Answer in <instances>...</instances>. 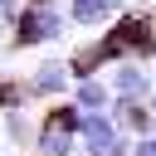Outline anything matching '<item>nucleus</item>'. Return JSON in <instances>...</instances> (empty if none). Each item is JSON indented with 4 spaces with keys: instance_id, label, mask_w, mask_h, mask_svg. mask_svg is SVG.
I'll list each match as a JSON object with an SVG mask.
<instances>
[{
    "instance_id": "f257e3e1",
    "label": "nucleus",
    "mask_w": 156,
    "mask_h": 156,
    "mask_svg": "<svg viewBox=\"0 0 156 156\" xmlns=\"http://www.w3.org/2000/svg\"><path fill=\"white\" fill-rule=\"evenodd\" d=\"M68 10L54 5H20V15L10 20V49H49L68 39Z\"/></svg>"
},
{
    "instance_id": "f03ea898",
    "label": "nucleus",
    "mask_w": 156,
    "mask_h": 156,
    "mask_svg": "<svg viewBox=\"0 0 156 156\" xmlns=\"http://www.w3.org/2000/svg\"><path fill=\"white\" fill-rule=\"evenodd\" d=\"M107 39L117 44L122 58L151 63V58H156V15H146V10H122V15L107 24Z\"/></svg>"
},
{
    "instance_id": "7ed1b4c3",
    "label": "nucleus",
    "mask_w": 156,
    "mask_h": 156,
    "mask_svg": "<svg viewBox=\"0 0 156 156\" xmlns=\"http://www.w3.org/2000/svg\"><path fill=\"white\" fill-rule=\"evenodd\" d=\"M24 88H29L34 102H63V98L73 93V68H68V58H63V54H44V58L24 73Z\"/></svg>"
},
{
    "instance_id": "20e7f679",
    "label": "nucleus",
    "mask_w": 156,
    "mask_h": 156,
    "mask_svg": "<svg viewBox=\"0 0 156 156\" xmlns=\"http://www.w3.org/2000/svg\"><path fill=\"white\" fill-rule=\"evenodd\" d=\"M102 83L112 88V98H132V102H146V98L156 93V83H151V68H146L141 58H117V63H107Z\"/></svg>"
},
{
    "instance_id": "39448f33",
    "label": "nucleus",
    "mask_w": 156,
    "mask_h": 156,
    "mask_svg": "<svg viewBox=\"0 0 156 156\" xmlns=\"http://www.w3.org/2000/svg\"><path fill=\"white\" fill-rule=\"evenodd\" d=\"M68 24L73 29H107L122 15V0H68Z\"/></svg>"
},
{
    "instance_id": "423d86ee",
    "label": "nucleus",
    "mask_w": 156,
    "mask_h": 156,
    "mask_svg": "<svg viewBox=\"0 0 156 156\" xmlns=\"http://www.w3.org/2000/svg\"><path fill=\"white\" fill-rule=\"evenodd\" d=\"M29 156H78V136L68 127H58L54 117H39V132H34Z\"/></svg>"
},
{
    "instance_id": "0eeeda50",
    "label": "nucleus",
    "mask_w": 156,
    "mask_h": 156,
    "mask_svg": "<svg viewBox=\"0 0 156 156\" xmlns=\"http://www.w3.org/2000/svg\"><path fill=\"white\" fill-rule=\"evenodd\" d=\"M107 112H112V122H117V127H122L132 141L156 132V117H151V107H146V102H132V98H112V107H107Z\"/></svg>"
},
{
    "instance_id": "6e6552de",
    "label": "nucleus",
    "mask_w": 156,
    "mask_h": 156,
    "mask_svg": "<svg viewBox=\"0 0 156 156\" xmlns=\"http://www.w3.org/2000/svg\"><path fill=\"white\" fill-rule=\"evenodd\" d=\"M0 132H5V141H10L20 156H29L34 132H39V117H29V107H20V112H0Z\"/></svg>"
},
{
    "instance_id": "1a4fd4ad",
    "label": "nucleus",
    "mask_w": 156,
    "mask_h": 156,
    "mask_svg": "<svg viewBox=\"0 0 156 156\" xmlns=\"http://www.w3.org/2000/svg\"><path fill=\"white\" fill-rule=\"evenodd\" d=\"M68 102H73L78 112H107V107H112V88H107L102 78H78L73 93H68Z\"/></svg>"
},
{
    "instance_id": "9d476101",
    "label": "nucleus",
    "mask_w": 156,
    "mask_h": 156,
    "mask_svg": "<svg viewBox=\"0 0 156 156\" xmlns=\"http://www.w3.org/2000/svg\"><path fill=\"white\" fill-rule=\"evenodd\" d=\"M20 107H34V98L24 88V73H5L0 78V112H20Z\"/></svg>"
},
{
    "instance_id": "9b49d317",
    "label": "nucleus",
    "mask_w": 156,
    "mask_h": 156,
    "mask_svg": "<svg viewBox=\"0 0 156 156\" xmlns=\"http://www.w3.org/2000/svg\"><path fill=\"white\" fill-rule=\"evenodd\" d=\"M132 156H156V132L151 136H136L132 141Z\"/></svg>"
},
{
    "instance_id": "f8f14e48",
    "label": "nucleus",
    "mask_w": 156,
    "mask_h": 156,
    "mask_svg": "<svg viewBox=\"0 0 156 156\" xmlns=\"http://www.w3.org/2000/svg\"><path fill=\"white\" fill-rule=\"evenodd\" d=\"M15 15H20V0H0V24H10Z\"/></svg>"
},
{
    "instance_id": "ddd939ff",
    "label": "nucleus",
    "mask_w": 156,
    "mask_h": 156,
    "mask_svg": "<svg viewBox=\"0 0 156 156\" xmlns=\"http://www.w3.org/2000/svg\"><path fill=\"white\" fill-rule=\"evenodd\" d=\"M146 68H151V83H156V58H151V63H146Z\"/></svg>"
}]
</instances>
